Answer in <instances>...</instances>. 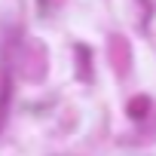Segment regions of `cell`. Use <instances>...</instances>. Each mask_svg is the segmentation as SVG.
Wrapping results in <instances>:
<instances>
[{"label":"cell","mask_w":156,"mask_h":156,"mask_svg":"<svg viewBox=\"0 0 156 156\" xmlns=\"http://www.w3.org/2000/svg\"><path fill=\"white\" fill-rule=\"evenodd\" d=\"M147 107H150L147 98H135V101L129 104V116H132V119H141V116L147 113Z\"/></svg>","instance_id":"2"},{"label":"cell","mask_w":156,"mask_h":156,"mask_svg":"<svg viewBox=\"0 0 156 156\" xmlns=\"http://www.w3.org/2000/svg\"><path fill=\"white\" fill-rule=\"evenodd\" d=\"M9 95H12V86H9V76H6V80H3V89H0V126H3V119H6Z\"/></svg>","instance_id":"1"}]
</instances>
